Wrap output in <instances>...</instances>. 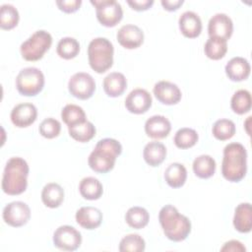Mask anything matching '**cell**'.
Wrapping results in <instances>:
<instances>
[{"mask_svg":"<svg viewBox=\"0 0 252 252\" xmlns=\"http://www.w3.org/2000/svg\"><path fill=\"white\" fill-rule=\"evenodd\" d=\"M158 220L164 235L171 241L180 242L191 232V221L172 205L163 206L158 214Z\"/></svg>","mask_w":252,"mask_h":252,"instance_id":"6da1fadb","label":"cell"},{"mask_svg":"<svg viewBox=\"0 0 252 252\" xmlns=\"http://www.w3.org/2000/svg\"><path fill=\"white\" fill-rule=\"evenodd\" d=\"M247 171V153L240 143H230L223 149L221 174L230 182H239Z\"/></svg>","mask_w":252,"mask_h":252,"instance_id":"7a4b0ae2","label":"cell"},{"mask_svg":"<svg viewBox=\"0 0 252 252\" xmlns=\"http://www.w3.org/2000/svg\"><path fill=\"white\" fill-rule=\"evenodd\" d=\"M121 153L122 146L117 140L104 138L96 143L94 151L89 156L88 163L94 171L106 173L114 167L116 158Z\"/></svg>","mask_w":252,"mask_h":252,"instance_id":"3957f363","label":"cell"},{"mask_svg":"<svg viewBox=\"0 0 252 252\" xmlns=\"http://www.w3.org/2000/svg\"><path fill=\"white\" fill-rule=\"evenodd\" d=\"M29 170V165L24 158H11L4 168L2 190L8 195H20L25 192L28 186Z\"/></svg>","mask_w":252,"mask_h":252,"instance_id":"277c9868","label":"cell"},{"mask_svg":"<svg viewBox=\"0 0 252 252\" xmlns=\"http://www.w3.org/2000/svg\"><path fill=\"white\" fill-rule=\"evenodd\" d=\"M113 45L107 38H94L88 46V59L91 68L96 73H104L113 64Z\"/></svg>","mask_w":252,"mask_h":252,"instance_id":"5b68a950","label":"cell"},{"mask_svg":"<svg viewBox=\"0 0 252 252\" xmlns=\"http://www.w3.org/2000/svg\"><path fill=\"white\" fill-rule=\"evenodd\" d=\"M52 44L51 34L43 30L32 33L26 41L21 44L20 50L23 58L27 61H37Z\"/></svg>","mask_w":252,"mask_h":252,"instance_id":"8992f818","label":"cell"},{"mask_svg":"<svg viewBox=\"0 0 252 252\" xmlns=\"http://www.w3.org/2000/svg\"><path fill=\"white\" fill-rule=\"evenodd\" d=\"M16 87L22 95H36L44 87V75L38 68H24L16 78Z\"/></svg>","mask_w":252,"mask_h":252,"instance_id":"52a82bcc","label":"cell"},{"mask_svg":"<svg viewBox=\"0 0 252 252\" xmlns=\"http://www.w3.org/2000/svg\"><path fill=\"white\" fill-rule=\"evenodd\" d=\"M95 7L96 18L98 22L107 28L115 27L123 17L121 5L115 0H91Z\"/></svg>","mask_w":252,"mask_h":252,"instance_id":"ba28073f","label":"cell"},{"mask_svg":"<svg viewBox=\"0 0 252 252\" xmlns=\"http://www.w3.org/2000/svg\"><path fill=\"white\" fill-rule=\"evenodd\" d=\"M68 90L73 96L79 99H88L95 91V82L90 74L78 72L70 78Z\"/></svg>","mask_w":252,"mask_h":252,"instance_id":"9c48e42d","label":"cell"},{"mask_svg":"<svg viewBox=\"0 0 252 252\" xmlns=\"http://www.w3.org/2000/svg\"><path fill=\"white\" fill-rule=\"evenodd\" d=\"M54 246L64 251L77 250L82 243L81 233L71 225H61L53 233Z\"/></svg>","mask_w":252,"mask_h":252,"instance_id":"30bf717a","label":"cell"},{"mask_svg":"<svg viewBox=\"0 0 252 252\" xmlns=\"http://www.w3.org/2000/svg\"><path fill=\"white\" fill-rule=\"evenodd\" d=\"M31 218L30 207L22 201H14L3 209L4 221L14 227H20L26 224Z\"/></svg>","mask_w":252,"mask_h":252,"instance_id":"8fae6325","label":"cell"},{"mask_svg":"<svg viewBox=\"0 0 252 252\" xmlns=\"http://www.w3.org/2000/svg\"><path fill=\"white\" fill-rule=\"evenodd\" d=\"M233 32V24L231 19L223 13L214 15L208 24V32L210 37L226 40L231 36Z\"/></svg>","mask_w":252,"mask_h":252,"instance_id":"7c38bea8","label":"cell"},{"mask_svg":"<svg viewBox=\"0 0 252 252\" xmlns=\"http://www.w3.org/2000/svg\"><path fill=\"white\" fill-rule=\"evenodd\" d=\"M125 106L131 113H145L152 106V96L150 93L144 89H135L127 95Z\"/></svg>","mask_w":252,"mask_h":252,"instance_id":"4fadbf2b","label":"cell"},{"mask_svg":"<svg viewBox=\"0 0 252 252\" xmlns=\"http://www.w3.org/2000/svg\"><path fill=\"white\" fill-rule=\"evenodd\" d=\"M116 38L121 46L127 49H135L143 43L144 32L138 26L128 24L118 30Z\"/></svg>","mask_w":252,"mask_h":252,"instance_id":"5bb4252c","label":"cell"},{"mask_svg":"<svg viewBox=\"0 0 252 252\" xmlns=\"http://www.w3.org/2000/svg\"><path fill=\"white\" fill-rule=\"evenodd\" d=\"M10 117L15 126L19 128L28 127L36 120L37 109L30 102L19 103L13 107Z\"/></svg>","mask_w":252,"mask_h":252,"instance_id":"9a60e30c","label":"cell"},{"mask_svg":"<svg viewBox=\"0 0 252 252\" xmlns=\"http://www.w3.org/2000/svg\"><path fill=\"white\" fill-rule=\"evenodd\" d=\"M153 91L157 99L166 105L176 104L181 99V91L177 85L168 81L158 82Z\"/></svg>","mask_w":252,"mask_h":252,"instance_id":"2e32d148","label":"cell"},{"mask_svg":"<svg viewBox=\"0 0 252 252\" xmlns=\"http://www.w3.org/2000/svg\"><path fill=\"white\" fill-rule=\"evenodd\" d=\"M179 29L182 34L188 38H195L202 32V21L193 11H186L181 14L178 20Z\"/></svg>","mask_w":252,"mask_h":252,"instance_id":"e0dca14e","label":"cell"},{"mask_svg":"<svg viewBox=\"0 0 252 252\" xmlns=\"http://www.w3.org/2000/svg\"><path fill=\"white\" fill-rule=\"evenodd\" d=\"M170 130V121L163 115H154L145 123V132L153 139H163L169 134Z\"/></svg>","mask_w":252,"mask_h":252,"instance_id":"ac0fdd59","label":"cell"},{"mask_svg":"<svg viewBox=\"0 0 252 252\" xmlns=\"http://www.w3.org/2000/svg\"><path fill=\"white\" fill-rule=\"evenodd\" d=\"M76 221L86 229H94L102 221V213L94 207H82L76 212Z\"/></svg>","mask_w":252,"mask_h":252,"instance_id":"d6986e66","label":"cell"},{"mask_svg":"<svg viewBox=\"0 0 252 252\" xmlns=\"http://www.w3.org/2000/svg\"><path fill=\"white\" fill-rule=\"evenodd\" d=\"M251 67L247 59L243 57H233L225 65V74L233 82L246 80L250 75Z\"/></svg>","mask_w":252,"mask_h":252,"instance_id":"ffe728a7","label":"cell"},{"mask_svg":"<svg viewBox=\"0 0 252 252\" xmlns=\"http://www.w3.org/2000/svg\"><path fill=\"white\" fill-rule=\"evenodd\" d=\"M233 225L236 230L242 233L251 231L252 228V208L250 203H241L235 208Z\"/></svg>","mask_w":252,"mask_h":252,"instance_id":"44dd1931","label":"cell"},{"mask_svg":"<svg viewBox=\"0 0 252 252\" xmlns=\"http://www.w3.org/2000/svg\"><path fill=\"white\" fill-rule=\"evenodd\" d=\"M103 90L108 96L117 97L121 95L127 87V80L122 73L112 72L103 79Z\"/></svg>","mask_w":252,"mask_h":252,"instance_id":"7402d4cb","label":"cell"},{"mask_svg":"<svg viewBox=\"0 0 252 252\" xmlns=\"http://www.w3.org/2000/svg\"><path fill=\"white\" fill-rule=\"evenodd\" d=\"M143 157L149 165L158 166L166 157V148L162 143L157 141L150 142L144 148Z\"/></svg>","mask_w":252,"mask_h":252,"instance_id":"603a6c76","label":"cell"},{"mask_svg":"<svg viewBox=\"0 0 252 252\" xmlns=\"http://www.w3.org/2000/svg\"><path fill=\"white\" fill-rule=\"evenodd\" d=\"M41 200L48 208H58L64 200V190L57 183H47L42 189Z\"/></svg>","mask_w":252,"mask_h":252,"instance_id":"cb8c5ba5","label":"cell"},{"mask_svg":"<svg viewBox=\"0 0 252 252\" xmlns=\"http://www.w3.org/2000/svg\"><path fill=\"white\" fill-rule=\"evenodd\" d=\"M79 191L82 197L87 200H97L101 197L103 188L97 178L89 176L81 180L79 184Z\"/></svg>","mask_w":252,"mask_h":252,"instance_id":"d4e9b609","label":"cell"},{"mask_svg":"<svg viewBox=\"0 0 252 252\" xmlns=\"http://www.w3.org/2000/svg\"><path fill=\"white\" fill-rule=\"evenodd\" d=\"M187 178L185 166L178 162L170 163L164 171V179L172 188H179L184 185Z\"/></svg>","mask_w":252,"mask_h":252,"instance_id":"484cf974","label":"cell"},{"mask_svg":"<svg viewBox=\"0 0 252 252\" xmlns=\"http://www.w3.org/2000/svg\"><path fill=\"white\" fill-rule=\"evenodd\" d=\"M193 171L199 178H210L216 171V161L209 155H201L193 161Z\"/></svg>","mask_w":252,"mask_h":252,"instance_id":"4316f807","label":"cell"},{"mask_svg":"<svg viewBox=\"0 0 252 252\" xmlns=\"http://www.w3.org/2000/svg\"><path fill=\"white\" fill-rule=\"evenodd\" d=\"M69 135L76 141L81 143H86L92 140L95 135V127L94 125L86 120L84 122L72 125L68 127Z\"/></svg>","mask_w":252,"mask_h":252,"instance_id":"83f0119b","label":"cell"},{"mask_svg":"<svg viewBox=\"0 0 252 252\" xmlns=\"http://www.w3.org/2000/svg\"><path fill=\"white\" fill-rule=\"evenodd\" d=\"M150 220V215L148 211L145 208L142 207H131L126 215H125V220L128 223L129 226L140 229L145 227Z\"/></svg>","mask_w":252,"mask_h":252,"instance_id":"f1b7e54d","label":"cell"},{"mask_svg":"<svg viewBox=\"0 0 252 252\" xmlns=\"http://www.w3.org/2000/svg\"><path fill=\"white\" fill-rule=\"evenodd\" d=\"M56 52L63 59H73L80 52V43L74 37H63L57 44Z\"/></svg>","mask_w":252,"mask_h":252,"instance_id":"f546056e","label":"cell"},{"mask_svg":"<svg viewBox=\"0 0 252 252\" xmlns=\"http://www.w3.org/2000/svg\"><path fill=\"white\" fill-rule=\"evenodd\" d=\"M251 94L247 90H238L230 100L231 109L237 114L247 113L251 109Z\"/></svg>","mask_w":252,"mask_h":252,"instance_id":"4dcf8cb0","label":"cell"},{"mask_svg":"<svg viewBox=\"0 0 252 252\" xmlns=\"http://www.w3.org/2000/svg\"><path fill=\"white\" fill-rule=\"evenodd\" d=\"M204 51L207 57L210 59H213V60L221 59L227 51L226 40L215 38V37H209V39L205 43Z\"/></svg>","mask_w":252,"mask_h":252,"instance_id":"1f68e13d","label":"cell"},{"mask_svg":"<svg viewBox=\"0 0 252 252\" xmlns=\"http://www.w3.org/2000/svg\"><path fill=\"white\" fill-rule=\"evenodd\" d=\"M63 122L69 127L86 121V113L84 109L76 104H67L61 111Z\"/></svg>","mask_w":252,"mask_h":252,"instance_id":"d6a6232c","label":"cell"},{"mask_svg":"<svg viewBox=\"0 0 252 252\" xmlns=\"http://www.w3.org/2000/svg\"><path fill=\"white\" fill-rule=\"evenodd\" d=\"M212 132L216 139L225 141L234 136L235 124L229 119H219L214 123Z\"/></svg>","mask_w":252,"mask_h":252,"instance_id":"836d02e7","label":"cell"},{"mask_svg":"<svg viewBox=\"0 0 252 252\" xmlns=\"http://www.w3.org/2000/svg\"><path fill=\"white\" fill-rule=\"evenodd\" d=\"M19 12L11 4H3L0 10V27L3 30H11L19 23Z\"/></svg>","mask_w":252,"mask_h":252,"instance_id":"e575fe53","label":"cell"},{"mask_svg":"<svg viewBox=\"0 0 252 252\" xmlns=\"http://www.w3.org/2000/svg\"><path fill=\"white\" fill-rule=\"evenodd\" d=\"M198 134L194 129L191 128H181L174 136V144L179 149H188L193 147L198 142Z\"/></svg>","mask_w":252,"mask_h":252,"instance_id":"d590c367","label":"cell"},{"mask_svg":"<svg viewBox=\"0 0 252 252\" xmlns=\"http://www.w3.org/2000/svg\"><path fill=\"white\" fill-rule=\"evenodd\" d=\"M145 247V240L139 234H128L124 236L119 243L120 252H143Z\"/></svg>","mask_w":252,"mask_h":252,"instance_id":"8d00e7d4","label":"cell"},{"mask_svg":"<svg viewBox=\"0 0 252 252\" xmlns=\"http://www.w3.org/2000/svg\"><path fill=\"white\" fill-rule=\"evenodd\" d=\"M61 124L55 118H45L39 125V133L46 139H53L60 134Z\"/></svg>","mask_w":252,"mask_h":252,"instance_id":"74e56055","label":"cell"},{"mask_svg":"<svg viewBox=\"0 0 252 252\" xmlns=\"http://www.w3.org/2000/svg\"><path fill=\"white\" fill-rule=\"evenodd\" d=\"M82 4L81 0H57L56 5L65 13L76 12Z\"/></svg>","mask_w":252,"mask_h":252,"instance_id":"f35d334b","label":"cell"},{"mask_svg":"<svg viewBox=\"0 0 252 252\" xmlns=\"http://www.w3.org/2000/svg\"><path fill=\"white\" fill-rule=\"evenodd\" d=\"M127 3L133 10L146 11L153 6L154 0H128Z\"/></svg>","mask_w":252,"mask_h":252,"instance_id":"ab89813d","label":"cell"},{"mask_svg":"<svg viewBox=\"0 0 252 252\" xmlns=\"http://www.w3.org/2000/svg\"><path fill=\"white\" fill-rule=\"evenodd\" d=\"M220 251H232V252H245L246 248L238 240H229L224 243L220 248Z\"/></svg>","mask_w":252,"mask_h":252,"instance_id":"60d3db41","label":"cell"},{"mask_svg":"<svg viewBox=\"0 0 252 252\" xmlns=\"http://www.w3.org/2000/svg\"><path fill=\"white\" fill-rule=\"evenodd\" d=\"M183 0H161L160 3L163 9L171 12L177 10L183 4Z\"/></svg>","mask_w":252,"mask_h":252,"instance_id":"b9f144b4","label":"cell"}]
</instances>
